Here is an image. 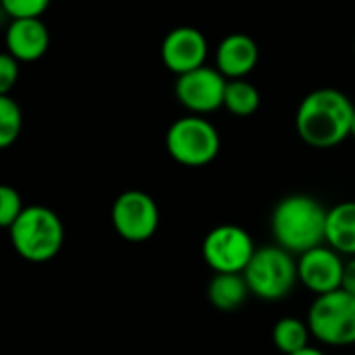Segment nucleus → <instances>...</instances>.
Listing matches in <instances>:
<instances>
[{
	"label": "nucleus",
	"instance_id": "nucleus-10",
	"mask_svg": "<svg viewBox=\"0 0 355 355\" xmlns=\"http://www.w3.org/2000/svg\"><path fill=\"white\" fill-rule=\"evenodd\" d=\"M345 262L331 245H318L297 258L300 283L316 297L333 293L343 285Z\"/></svg>",
	"mask_w": 355,
	"mask_h": 355
},
{
	"label": "nucleus",
	"instance_id": "nucleus-13",
	"mask_svg": "<svg viewBox=\"0 0 355 355\" xmlns=\"http://www.w3.org/2000/svg\"><path fill=\"white\" fill-rule=\"evenodd\" d=\"M260 58L258 44L248 33H229L216 48V69L227 79H245Z\"/></svg>",
	"mask_w": 355,
	"mask_h": 355
},
{
	"label": "nucleus",
	"instance_id": "nucleus-23",
	"mask_svg": "<svg viewBox=\"0 0 355 355\" xmlns=\"http://www.w3.org/2000/svg\"><path fill=\"white\" fill-rule=\"evenodd\" d=\"M291 355H324L320 349H316V347H306V349H302V352H297V354H291Z\"/></svg>",
	"mask_w": 355,
	"mask_h": 355
},
{
	"label": "nucleus",
	"instance_id": "nucleus-7",
	"mask_svg": "<svg viewBox=\"0 0 355 355\" xmlns=\"http://www.w3.org/2000/svg\"><path fill=\"white\" fill-rule=\"evenodd\" d=\"M114 231L129 243H144L154 237L160 225V210L154 198L141 189L123 191L110 210Z\"/></svg>",
	"mask_w": 355,
	"mask_h": 355
},
{
	"label": "nucleus",
	"instance_id": "nucleus-15",
	"mask_svg": "<svg viewBox=\"0 0 355 355\" xmlns=\"http://www.w3.org/2000/svg\"><path fill=\"white\" fill-rule=\"evenodd\" d=\"M250 293V285L239 272H216L208 285V302L220 312L239 310Z\"/></svg>",
	"mask_w": 355,
	"mask_h": 355
},
{
	"label": "nucleus",
	"instance_id": "nucleus-3",
	"mask_svg": "<svg viewBox=\"0 0 355 355\" xmlns=\"http://www.w3.org/2000/svg\"><path fill=\"white\" fill-rule=\"evenodd\" d=\"M15 252L31 262L44 264L58 256L64 243V227L58 214L46 206H25L23 214L8 229Z\"/></svg>",
	"mask_w": 355,
	"mask_h": 355
},
{
	"label": "nucleus",
	"instance_id": "nucleus-2",
	"mask_svg": "<svg viewBox=\"0 0 355 355\" xmlns=\"http://www.w3.org/2000/svg\"><path fill=\"white\" fill-rule=\"evenodd\" d=\"M329 210L312 196L295 193L283 198L270 216V231L279 248L302 256L327 243Z\"/></svg>",
	"mask_w": 355,
	"mask_h": 355
},
{
	"label": "nucleus",
	"instance_id": "nucleus-19",
	"mask_svg": "<svg viewBox=\"0 0 355 355\" xmlns=\"http://www.w3.org/2000/svg\"><path fill=\"white\" fill-rule=\"evenodd\" d=\"M25 206L21 200V193L10 187V185H2L0 187V225L4 229H10L12 223L23 214Z\"/></svg>",
	"mask_w": 355,
	"mask_h": 355
},
{
	"label": "nucleus",
	"instance_id": "nucleus-22",
	"mask_svg": "<svg viewBox=\"0 0 355 355\" xmlns=\"http://www.w3.org/2000/svg\"><path fill=\"white\" fill-rule=\"evenodd\" d=\"M341 289H345L347 293L355 295V256L345 262V270H343V285Z\"/></svg>",
	"mask_w": 355,
	"mask_h": 355
},
{
	"label": "nucleus",
	"instance_id": "nucleus-24",
	"mask_svg": "<svg viewBox=\"0 0 355 355\" xmlns=\"http://www.w3.org/2000/svg\"><path fill=\"white\" fill-rule=\"evenodd\" d=\"M352 137L355 139V114H354V123H352Z\"/></svg>",
	"mask_w": 355,
	"mask_h": 355
},
{
	"label": "nucleus",
	"instance_id": "nucleus-14",
	"mask_svg": "<svg viewBox=\"0 0 355 355\" xmlns=\"http://www.w3.org/2000/svg\"><path fill=\"white\" fill-rule=\"evenodd\" d=\"M327 245L341 256H355V202H341L329 210Z\"/></svg>",
	"mask_w": 355,
	"mask_h": 355
},
{
	"label": "nucleus",
	"instance_id": "nucleus-8",
	"mask_svg": "<svg viewBox=\"0 0 355 355\" xmlns=\"http://www.w3.org/2000/svg\"><path fill=\"white\" fill-rule=\"evenodd\" d=\"M254 254L256 245L252 235L237 225L214 227L202 243V256L214 272L243 275Z\"/></svg>",
	"mask_w": 355,
	"mask_h": 355
},
{
	"label": "nucleus",
	"instance_id": "nucleus-9",
	"mask_svg": "<svg viewBox=\"0 0 355 355\" xmlns=\"http://www.w3.org/2000/svg\"><path fill=\"white\" fill-rule=\"evenodd\" d=\"M227 77L216 67H200L177 77L175 96L191 114H208L225 106Z\"/></svg>",
	"mask_w": 355,
	"mask_h": 355
},
{
	"label": "nucleus",
	"instance_id": "nucleus-20",
	"mask_svg": "<svg viewBox=\"0 0 355 355\" xmlns=\"http://www.w3.org/2000/svg\"><path fill=\"white\" fill-rule=\"evenodd\" d=\"M4 12L10 19H31L42 17L50 6V0H0Z\"/></svg>",
	"mask_w": 355,
	"mask_h": 355
},
{
	"label": "nucleus",
	"instance_id": "nucleus-11",
	"mask_svg": "<svg viewBox=\"0 0 355 355\" xmlns=\"http://www.w3.org/2000/svg\"><path fill=\"white\" fill-rule=\"evenodd\" d=\"M162 62L168 71H173L177 77L185 75L189 71H196L204 67L208 56V42L206 35L189 25H181L171 29L160 46Z\"/></svg>",
	"mask_w": 355,
	"mask_h": 355
},
{
	"label": "nucleus",
	"instance_id": "nucleus-21",
	"mask_svg": "<svg viewBox=\"0 0 355 355\" xmlns=\"http://www.w3.org/2000/svg\"><path fill=\"white\" fill-rule=\"evenodd\" d=\"M19 81V60L8 52L0 56V94H8Z\"/></svg>",
	"mask_w": 355,
	"mask_h": 355
},
{
	"label": "nucleus",
	"instance_id": "nucleus-1",
	"mask_svg": "<svg viewBox=\"0 0 355 355\" xmlns=\"http://www.w3.org/2000/svg\"><path fill=\"white\" fill-rule=\"evenodd\" d=\"M354 114L355 106L347 94L335 87H320L302 100L295 112V129L304 144L329 150L352 135Z\"/></svg>",
	"mask_w": 355,
	"mask_h": 355
},
{
	"label": "nucleus",
	"instance_id": "nucleus-4",
	"mask_svg": "<svg viewBox=\"0 0 355 355\" xmlns=\"http://www.w3.org/2000/svg\"><path fill=\"white\" fill-rule=\"evenodd\" d=\"M243 277L252 295L264 302H279L287 297L300 281L297 260L279 245L260 248L256 250Z\"/></svg>",
	"mask_w": 355,
	"mask_h": 355
},
{
	"label": "nucleus",
	"instance_id": "nucleus-12",
	"mask_svg": "<svg viewBox=\"0 0 355 355\" xmlns=\"http://www.w3.org/2000/svg\"><path fill=\"white\" fill-rule=\"evenodd\" d=\"M50 48V31L40 17L12 19L6 29V52L19 62H33Z\"/></svg>",
	"mask_w": 355,
	"mask_h": 355
},
{
	"label": "nucleus",
	"instance_id": "nucleus-16",
	"mask_svg": "<svg viewBox=\"0 0 355 355\" xmlns=\"http://www.w3.org/2000/svg\"><path fill=\"white\" fill-rule=\"evenodd\" d=\"M310 324L308 320L295 318V316H285L277 320L272 329V343L283 355H291L310 347Z\"/></svg>",
	"mask_w": 355,
	"mask_h": 355
},
{
	"label": "nucleus",
	"instance_id": "nucleus-18",
	"mask_svg": "<svg viewBox=\"0 0 355 355\" xmlns=\"http://www.w3.org/2000/svg\"><path fill=\"white\" fill-rule=\"evenodd\" d=\"M23 129V112L15 98L0 94V148H10Z\"/></svg>",
	"mask_w": 355,
	"mask_h": 355
},
{
	"label": "nucleus",
	"instance_id": "nucleus-5",
	"mask_svg": "<svg viewBox=\"0 0 355 355\" xmlns=\"http://www.w3.org/2000/svg\"><path fill=\"white\" fill-rule=\"evenodd\" d=\"M166 150L171 158L183 166H206L220 152V133L208 119L200 114H187L168 127Z\"/></svg>",
	"mask_w": 355,
	"mask_h": 355
},
{
	"label": "nucleus",
	"instance_id": "nucleus-17",
	"mask_svg": "<svg viewBox=\"0 0 355 355\" xmlns=\"http://www.w3.org/2000/svg\"><path fill=\"white\" fill-rule=\"evenodd\" d=\"M235 116H252L260 108V92L245 79H229L225 89V106Z\"/></svg>",
	"mask_w": 355,
	"mask_h": 355
},
{
	"label": "nucleus",
	"instance_id": "nucleus-25",
	"mask_svg": "<svg viewBox=\"0 0 355 355\" xmlns=\"http://www.w3.org/2000/svg\"><path fill=\"white\" fill-rule=\"evenodd\" d=\"M354 52H355V46H354Z\"/></svg>",
	"mask_w": 355,
	"mask_h": 355
},
{
	"label": "nucleus",
	"instance_id": "nucleus-6",
	"mask_svg": "<svg viewBox=\"0 0 355 355\" xmlns=\"http://www.w3.org/2000/svg\"><path fill=\"white\" fill-rule=\"evenodd\" d=\"M312 337L331 347L355 345V295L345 289L320 295L308 310Z\"/></svg>",
	"mask_w": 355,
	"mask_h": 355
}]
</instances>
